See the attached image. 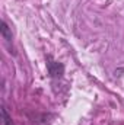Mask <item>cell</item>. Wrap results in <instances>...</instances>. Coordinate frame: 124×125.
<instances>
[{
    "label": "cell",
    "instance_id": "cell-2",
    "mask_svg": "<svg viewBox=\"0 0 124 125\" xmlns=\"http://www.w3.org/2000/svg\"><path fill=\"white\" fill-rule=\"evenodd\" d=\"M0 26H1V28H0L1 36H3V38H4V39L7 41V42H10V41H12V31H10L9 25H7V23H6L4 21H3V22L0 23Z\"/></svg>",
    "mask_w": 124,
    "mask_h": 125
},
{
    "label": "cell",
    "instance_id": "cell-1",
    "mask_svg": "<svg viewBox=\"0 0 124 125\" xmlns=\"http://www.w3.org/2000/svg\"><path fill=\"white\" fill-rule=\"evenodd\" d=\"M47 70H48V74H50L51 77L57 79V77H62L63 76V73H64V65H63L62 62L54 61L51 57H48V58H47Z\"/></svg>",
    "mask_w": 124,
    "mask_h": 125
},
{
    "label": "cell",
    "instance_id": "cell-3",
    "mask_svg": "<svg viewBox=\"0 0 124 125\" xmlns=\"http://www.w3.org/2000/svg\"><path fill=\"white\" fill-rule=\"evenodd\" d=\"M1 116H3V124L4 125H15L13 121H12V118L9 116V114H7V111H6L4 106L1 108Z\"/></svg>",
    "mask_w": 124,
    "mask_h": 125
}]
</instances>
